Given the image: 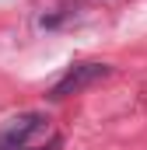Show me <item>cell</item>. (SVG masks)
Instances as JSON below:
<instances>
[{
	"label": "cell",
	"mask_w": 147,
	"mask_h": 150,
	"mask_svg": "<svg viewBox=\"0 0 147 150\" xmlns=\"http://www.w3.org/2000/svg\"><path fill=\"white\" fill-rule=\"evenodd\" d=\"M42 129H46V115H39V112H25V115L11 119V122L4 126L0 143H4V147H21V143H28L35 133H42Z\"/></svg>",
	"instance_id": "7a4b0ae2"
},
{
	"label": "cell",
	"mask_w": 147,
	"mask_h": 150,
	"mask_svg": "<svg viewBox=\"0 0 147 150\" xmlns=\"http://www.w3.org/2000/svg\"><path fill=\"white\" fill-rule=\"evenodd\" d=\"M102 77H109V67H105V63H81V67H70L67 74L49 87V101H63V98H70V94H81L84 87H91V84L102 80Z\"/></svg>",
	"instance_id": "6da1fadb"
}]
</instances>
